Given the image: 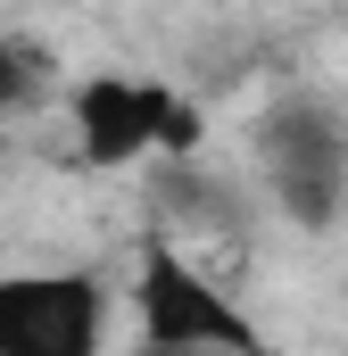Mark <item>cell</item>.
<instances>
[{
    "mask_svg": "<svg viewBox=\"0 0 348 356\" xmlns=\"http://www.w3.org/2000/svg\"><path fill=\"white\" fill-rule=\"evenodd\" d=\"M17 83H25V67H8V50H0V108L17 99Z\"/></svg>",
    "mask_w": 348,
    "mask_h": 356,
    "instance_id": "6",
    "label": "cell"
},
{
    "mask_svg": "<svg viewBox=\"0 0 348 356\" xmlns=\"http://www.w3.org/2000/svg\"><path fill=\"white\" fill-rule=\"evenodd\" d=\"M265 166H274L282 207L307 216V224H324V216L340 207V191H348V149H340V133H332L324 116H290V124H274Z\"/></svg>",
    "mask_w": 348,
    "mask_h": 356,
    "instance_id": "4",
    "label": "cell"
},
{
    "mask_svg": "<svg viewBox=\"0 0 348 356\" xmlns=\"http://www.w3.org/2000/svg\"><path fill=\"white\" fill-rule=\"evenodd\" d=\"M166 108H174V83H150V75H84L75 99H67V124H75V149L91 166H133L158 149L166 133Z\"/></svg>",
    "mask_w": 348,
    "mask_h": 356,
    "instance_id": "3",
    "label": "cell"
},
{
    "mask_svg": "<svg viewBox=\"0 0 348 356\" xmlns=\"http://www.w3.org/2000/svg\"><path fill=\"white\" fill-rule=\"evenodd\" d=\"M108 290L75 266L0 273V356H100Z\"/></svg>",
    "mask_w": 348,
    "mask_h": 356,
    "instance_id": "2",
    "label": "cell"
},
{
    "mask_svg": "<svg viewBox=\"0 0 348 356\" xmlns=\"http://www.w3.org/2000/svg\"><path fill=\"white\" fill-rule=\"evenodd\" d=\"M133 323L150 356H274L249 307H232L199 266H182L174 249H141L133 266Z\"/></svg>",
    "mask_w": 348,
    "mask_h": 356,
    "instance_id": "1",
    "label": "cell"
},
{
    "mask_svg": "<svg viewBox=\"0 0 348 356\" xmlns=\"http://www.w3.org/2000/svg\"><path fill=\"white\" fill-rule=\"evenodd\" d=\"M199 133H207V124H199V108H191V99L174 91V108H166V133H158V149H166V158H191V149H199Z\"/></svg>",
    "mask_w": 348,
    "mask_h": 356,
    "instance_id": "5",
    "label": "cell"
}]
</instances>
